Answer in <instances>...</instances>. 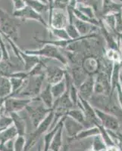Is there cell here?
Here are the masks:
<instances>
[{
    "label": "cell",
    "mask_w": 122,
    "mask_h": 151,
    "mask_svg": "<svg viewBox=\"0 0 122 151\" xmlns=\"http://www.w3.org/2000/svg\"><path fill=\"white\" fill-rule=\"evenodd\" d=\"M17 20L0 8V32L15 42H17L20 38V23Z\"/></svg>",
    "instance_id": "1"
},
{
    "label": "cell",
    "mask_w": 122,
    "mask_h": 151,
    "mask_svg": "<svg viewBox=\"0 0 122 151\" xmlns=\"http://www.w3.org/2000/svg\"><path fill=\"white\" fill-rule=\"evenodd\" d=\"M24 52L32 55H36L40 58H44L47 59H53L56 60L66 67L68 65V61L66 56L64 55L63 52L61 48L55 46V45H49V44H44L43 47L38 49H27L24 50Z\"/></svg>",
    "instance_id": "2"
},
{
    "label": "cell",
    "mask_w": 122,
    "mask_h": 151,
    "mask_svg": "<svg viewBox=\"0 0 122 151\" xmlns=\"http://www.w3.org/2000/svg\"><path fill=\"white\" fill-rule=\"evenodd\" d=\"M46 79L45 75L29 76L25 80L22 89L16 98H36L39 97L43 89V82Z\"/></svg>",
    "instance_id": "3"
},
{
    "label": "cell",
    "mask_w": 122,
    "mask_h": 151,
    "mask_svg": "<svg viewBox=\"0 0 122 151\" xmlns=\"http://www.w3.org/2000/svg\"><path fill=\"white\" fill-rule=\"evenodd\" d=\"M5 40H7L8 42L9 43V45L12 47L13 52H14L15 55L17 56V58L21 60L23 63V65H24V70L25 72L28 73L29 71H30L36 64L39 63V62L41 60L42 58L39 56H36V55H29V54H27L26 52H24V50H21V48H19L17 45H16V42H15L13 40H12L10 38L7 37V36H4Z\"/></svg>",
    "instance_id": "4"
},
{
    "label": "cell",
    "mask_w": 122,
    "mask_h": 151,
    "mask_svg": "<svg viewBox=\"0 0 122 151\" xmlns=\"http://www.w3.org/2000/svg\"><path fill=\"white\" fill-rule=\"evenodd\" d=\"M25 110L28 113V117L30 119V122H32V125L35 129L39 126V125L49 115V113L52 110L47 108L42 102H40L39 105H32L30 104L27 106Z\"/></svg>",
    "instance_id": "5"
},
{
    "label": "cell",
    "mask_w": 122,
    "mask_h": 151,
    "mask_svg": "<svg viewBox=\"0 0 122 151\" xmlns=\"http://www.w3.org/2000/svg\"><path fill=\"white\" fill-rule=\"evenodd\" d=\"M111 74L112 73L108 71L101 70L95 76L94 94H112Z\"/></svg>",
    "instance_id": "6"
},
{
    "label": "cell",
    "mask_w": 122,
    "mask_h": 151,
    "mask_svg": "<svg viewBox=\"0 0 122 151\" xmlns=\"http://www.w3.org/2000/svg\"><path fill=\"white\" fill-rule=\"evenodd\" d=\"M33 101L31 98H21L16 97H9L5 99L4 106L6 114L12 113H19L25 110L27 106Z\"/></svg>",
    "instance_id": "7"
},
{
    "label": "cell",
    "mask_w": 122,
    "mask_h": 151,
    "mask_svg": "<svg viewBox=\"0 0 122 151\" xmlns=\"http://www.w3.org/2000/svg\"><path fill=\"white\" fill-rule=\"evenodd\" d=\"M79 99L80 104L78 105V108L82 109L84 113L89 128L93 127V126L98 127L99 125H102L98 116L96 115L94 106L87 100L84 99L80 96Z\"/></svg>",
    "instance_id": "8"
},
{
    "label": "cell",
    "mask_w": 122,
    "mask_h": 151,
    "mask_svg": "<svg viewBox=\"0 0 122 151\" xmlns=\"http://www.w3.org/2000/svg\"><path fill=\"white\" fill-rule=\"evenodd\" d=\"M95 111L102 125L107 130L121 132V122L117 117L98 108H95Z\"/></svg>",
    "instance_id": "9"
},
{
    "label": "cell",
    "mask_w": 122,
    "mask_h": 151,
    "mask_svg": "<svg viewBox=\"0 0 122 151\" xmlns=\"http://www.w3.org/2000/svg\"><path fill=\"white\" fill-rule=\"evenodd\" d=\"M13 16L18 20H32V21H36L37 22L40 23L42 25L46 28L49 29V24H47L46 21H45L44 18L42 17L41 14L38 13L35 10H33L32 8H30L28 5H26L24 9L19 11H14L13 12Z\"/></svg>",
    "instance_id": "10"
},
{
    "label": "cell",
    "mask_w": 122,
    "mask_h": 151,
    "mask_svg": "<svg viewBox=\"0 0 122 151\" xmlns=\"http://www.w3.org/2000/svg\"><path fill=\"white\" fill-rule=\"evenodd\" d=\"M67 68L55 65H47L45 70V76L47 83L51 86L59 83L65 77Z\"/></svg>",
    "instance_id": "11"
},
{
    "label": "cell",
    "mask_w": 122,
    "mask_h": 151,
    "mask_svg": "<svg viewBox=\"0 0 122 151\" xmlns=\"http://www.w3.org/2000/svg\"><path fill=\"white\" fill-rule=\"evenodd\" d=\"M69 24V16L62 9H52L49 12V27L62 29Z\"/></svg>",
    "instance_id": "12"
},
{
    "label": "cell",
    "mask_w": 122,
    "mask_h": 151,
    "mask_svg": "<svg viewBox=\"0 0 122 151\" xmlns=\"http://www.w3.org/2000/svg\"><path fill=\"white\" fill-rule=\"evenodd\" d=\"M54 119V112L53 110L50 112L49 113V115L46 117L44 120L41 122V123L39 125L37 128L35 129L34 132L30 134V140L28 141V143L27 144V147L32 146L34 143H36V141L39 139V137L40 136L43 135L44 133L47 132L48 130H49L51 125H52V121H53Z\"/></svg>",
    "instance_id": "13"
},
{
    "label": "cell",
    "mask_w": 122,
    "mask_h": 151,
    "mask_svg": "<svg viewBox=\"0 0 122 151\" xmlns=\"http://www.w3.org/2000/svg\"><path fill=\"white\" fill-rule=\"evenodd\" d=\"M74 10V9H73ZM69 16V22H72L77 29L78 30L81 36H87V35L92 34V33H96L97 31L99 30V27L89 24V23L82 21L74 16V12L72 14Z\"/></svg>",
    "instance_id": "14"
},
{
    "label": "cell",
    "mask_w": 122,
    "mask_h": 151,
    "mask_svg": "<svg viewBox=\"0 0 122 151\" xmlns=\"http://www.w3.org/2000/svg\"><path fill=\"white\" fill-rule=\"evenodd\" d=\"M100 58L93 55L86 56L81 61V67L88 76H96L99 70Z\"/></svg>",
    "instance_id": "15"
},
{
    "label": "cell",
    "mask_w": 122,
    "mask_h": 151,
    "mask_svg": "<svg viewBox=\"0 0 122 151\" xmlns=\"http://www.w3.org/2000/svg\"><path fill=\"white\" fill-rule=\"evenodd\" d=\"M68 72L70 74L72 83L77 87H79L89 76L79 64H68L66 67Z\"/></svg>",
    "instance_id": "16"
},
{
    "label": "cell",
    "mask_w": 122,
    "mask_h": 151,
    "mask_svg": "<svg viewBox=\"0 0 122 151\" xmlns=\"http://www.w3.org/2000/svg\"><path fill=\"white\" fill-rule=\"evenodd\" d=\"M85 129V127L82 124L78 122V121L74 120V119L70 118V116H65L64 119V129L66 131L68 134V137L74 138L78 135L80 132Z\"/></svg>",
    "instance_id": "17"
},
{
    "label": "cell",
    "mask_w": 122,
    "mask_h": 151,
    "mask_svg": "<svg viewBox=\"0 0 122 151\" xmlns=\"http://www.w3.org/2000/svg\"><path fill=\"white\" fill-rule=\"evenodd\" d=\"M95 76H89L86 80L78 87L79 96L89 101L94 94Z\"/></svg>",
    "instance_id": "18"
},
{
    "label": "cell",
    "mask_w": 122,
    "mask_h": 151,
    "mask_svg": "<svg viewBox=\"0 0 122 151\" xmlns=\"http://www.w3.org/2000/svg\"><path fill=\"white\" fill-rule=\"evenodd\" d=\"M39 98H40L42 103L46 106L47 108L52 110L55 98H54L53 94L51 91V85L47 83L46 86L42 89L41 92L39 95Z\"/></svg>",
    "instance_id": "19"
},
{
    "label": "cell",
    "mask_w": 122,
    "mask_h": 151,
    "mask_svg": "<svg viewBox=\"0 0 122 151\" xmlns=\"http://www.w3.org/2000/svg\"><path fill=\"white\" fill-rule=\"evenodd\" d=\"M98 134H100V131L99 127L93 126V127L86 128V129L82 130L74 138L68 137V142L72 141H83V140L87 139V138H89V137H93L94 136L98 135Z\"/></svg>",
    "instance_id": "20"
},
{
    "label": "cell",
    "mask_w": 122,
    "mask_h": 151,
    "mask_svg": "<svg viewBox=\"0 0 122 151\" xmlns=\"http://www.w3.org/2000/svg\"><path fill=\"white\" fill-rule=\"evenodd\" d=\"M12 119V123L16 128L18 135H24L26 132L27 124L23 117L19 115L18 113H12L9 114Z\"/></svg>",
    "instance_id": "21"
},
{
    "label": "cell",
    "mask_w": 122,
    "mask_h": 151,
    "mask_svg": "<svg viewBox=\"0 0 122 151\" xmlns=\"http://www.w3.org/2000/svg\"><path fill=\"white\" fill-rule=\"evenodd\" d=\"M66 116H70V118L74 119V120L78 121V122L82 124V125L85 127V129L89 128L87 122H86V116H85V114L84 113V111H83L82 109L81 108L70 109V110H69L68 111Z\"/></svg>",
    "instance_id": "22"
},
{
    "label": "cell",
    "mask_w": 122,
    "mask_h": 151,
    "mask_svg": "<svg viewBox=\"0 0 122 151\" xmlns=\"http://www.w3.org/2000/svg\"><path fill=\"white\" fill-rule=\"evenodd\" d=\"M63 131H64V122L60 127L59 128L57 132L55 133L53 139H52V143L50 144L49 150L51 151H60L61 148L62 147V135H63Z\"/></svg>",
    "instance_id": "23"
},
{
    "label": "cell",
    "mask_w": 122,
    "mask_h": 151,
    "mask_svg": "<svg viewBox=\"0 0 122 151\" xmlns=\"http://www.w3.org/2000/svg\"><path fill=\"white\" fill-rule=\"evenodd\" d=\"M12 88L9 78L0 76V98H7L11 96Z\"/></svg>",
    "instance_id": "24"
},
{
    "label": "cell",
    "mask_w": 122,
    "mask_h": 151,
    "mask_svg": "<svg viewBox=\"0 0 122 151\" xmlns=\"http://www.w3.org/2000/svg\"><path fill=\"white\" fill-rule=\"evenodd\" d=\"M64 119H65V116H63L62 119H61L60 120H59V122L57 123V125H55L53 129H52L51 130L49 131L46 134L44 135V147H43V151L49 150L50 144H51V143H52V139H53L54 136H55V133L57 132L59 128L60 127V125L63 123Z\"/></svg>",
    "instance_id": "25"
},
{
    "label": "cell",
    "mask_w": 122,
    "mask_h": 151,
    "mask_svg": "<svg viewBox=\"0 0 122 151\" xmlns=\"http://www.w3.org/2000/svg\"><path fill=\"white\" fill-rule=\"evenodd\" d=\"M104 56L108 60L112 63H121L122 53L121 50L114 49V48H106L105 49Z\"/></svg>",
    "instance_id": "26"
},
{
    "label": "cell",
    "mask_w": 122,
    "mask_h": 151,
    "mask_svg": "<svg viewBox=\"0 0 122 151\" xmlns=\"http://www.w3.org/2000/svg\"><path fill=\"white\" fill-rule=\"evenodd\" d=\"M26 5L37 12L40 14H43L46 12L49 9V6L44 2L39 1V0H24Z\"/></svg>",
    "instance_id": "27"
},
{
    "label": "cell",
    "mask_w": 122,
    "mask_h": 151,
    "mask_svg": "<svg viewBox=\"0 0 122 151\" xmlns=\"http://www.w3.org/2000/svg\"><path fill=\"white\" fill-rule=\"evenodd\" d=\"M14 70H15V66L10 60L0 61V76L9 77L11 74L16 72Z\"/></svg>",
    "instance_id": "28"
},
{
    "label": "cell",
    "mask_w": 122,
    "mask_h": 151,
    "mask_svg": "<svg viewBox=\"0 0 122 151\" xmlns=\"http://www.w3.org/2000/svg\"><path fill=\"white\" fill-rule=\"evenodd\" d=\"M68 92L70 100H71L72 103L74 104V106H75L76 108H78V105L80 104L79 91H78V88L72 82L69 85Z\"/></svg>",
    "instance_id": "29"
},
{
    "label": "cell",
    "mask_w": 122,
    "mask_h": 151,
    "mask_svg": "<svg viewBox=\"0 0 122 151\" xmlns=\"http://www.w3.org/2000/svg\"><path fill=\"white\" fill-rule=\"evenodd\" d=\"M92 138H93V141L91 143L92 149L96 151H105V150L107 147V145L105 144V141H103L100 134L94 136Z\"/></svg>",
    "instance_id": "30"
},
{
    "label": "cell",
    "mask_w": 122,
    "mask_h": 151,
    "mask_svg": "<svg viewBox=\"0 0 122 151\" xmlns=\"http://www.w3.org/2000/svg\"><path fill=\"white\" fill-rule=\"evenodd\" d=\"M49 31L52 33L53 36H55L57 40H69L68 34L67 31H66L65 28H62V29H58V28H52L49 27Z\"/></svg>",
    "instance_id": "31"
},
{
    "label": "cell",
    "mask_w": 122,
    "mask_h": 151,
    "mask_svg": "<svg viewBox=\"0 0 122 151\" xmlns=\"http://www.w3.org/2000/svg\"><path fill=\"white\" fill-rule=\"evenodd\" d=\"M99 129V131H100V135L102 136V139H103V141H105V144L107 145V147L108 146H112V145H115V142L113 141V140H112V137H111V135L109 134V133H108V130H107L105 128H104L102 125H99V126H98Z\"/></svg>",
    "instance_id": "32"
},
{
    "label": "cell",
    "mask_w": 122,
    "mask_h": 151,
    "mask_svg": "<svg viewBox=\"0 0 122 151\" xmlns=\"http://www.w3.org/2000/svg\"><path fill=\"white\" fill-rule=\"evenodd\" d=\"M108 133L112 137L115 144L119 148L120 151H122V133L121 132H113L108 130Z\"/></svg>",
    "instance_id": "33"
},
{
    "label": "cell",
    "mask_w": 122,
    "mask_h": 151,
    "mask_svg": "<svg viewBox=\"0 0 122 151\" xmlns=\"http://www.w3.org/2000/svg\"><path fill=\"white\" fill-rule=\"evenodd\" d=\"M65 29L70 39H74H74H78L81 36L72 22H69V24L66 27Z\"/></svg>",
    "instance_id": "34"
},
{
    "label": "cell",
    "mask_w": 122,
    "mask_h": 151,
    "mask_svg": "<svg viewBox=\"0 0 122 151\" xmlns=\"http://www.w3.org/2000/svg\"><path fill=\"white\" fill-rule=\"evenodd\" d=\"M78 10L79 11V12H81V13H83L84 14H85V15L88 16L89 17H91V18H96V16H95V13L93 8L89 6V5L81 4V5H78Z\"/></svg>",
    "instance_id": "35"
},
{
    "label": "cell",
    "mask_w": 122,
    "mask_h": 151,
    "mask_svg": "<svg viewBox=\"0 0 122 151\" xmlns=\"http://www.w3.org/2000/svg\"><path fill=\"white\" fill-rule=\"evenodd\" d=\"M26 146V140L24 135H18L15 141V150L22 151Z\"/></svg>",
    "instance_id": "36"
},
{
    "label": "cell",
    "mask_w": 122,
    "mask_h": 151,
    "mask_svg": "<svg viewBox=\"0 0 122 151\" xmlns=\"http://www.w3.org/2000/svg\"><path fill=\"white\" fill-rule=\"evenodd\" d=\"M68 5V0H55L52 4V9H62L64 10ZM51 9V10H52ZM50 10V11H51Z\"/></svg>",
    "instance_id": "37"
},
{
    "label": "cell",
    "mask_w": 122,
    "mask_h": 151,
    "mask_svg": "<svg viewBox=\"0 0 122 151\" xmlns=\"http://www.w3.org/2000/svg\"><path fill=\"white\" fill-rule=\"evenodd\" d=\"M13 3L14 11H19L26 6V2L24 0H12Z\"/></svg>",
    "instance_id": "38"
},
{
    "label": "cell",
    "mask_w": 122,
    "mask_h": 151,
    "mask_svg": "<svg viewBox=\"0 0 122 151\" xmlns=\"http://www.w3.org/2000/svg\"><path fill=\"white\" fill-rule=\"evenodd\" d=\"M115 93H116V97H117L118 102L121 107L122 108V89H121V88L120 84L118 85L117 87H116Z\"/></svg>",
    "instance_id": "39"
},
{
    "label": "cell",
    "mask_w": 122,
    "mask_h": 151,
    "mask_svg": "<svg viewBox=\"0 0 122 151\" xmlns=\"http://www.w3.org/2000/svg\"><path fill=\"white\" fill-rule=\"evenodd\" d=\"M105 151H120V150L116 145H112V146L107 147Z\"/></svg>",
    "instance_id": "40"
},
{
    "label": "cell",
    "mask_w": 122,
    "mask_h": 151,
    "mask_svg": "<svg viewBox=\"0 0 122 151\" xmlns=\"http://www.w3.org/2000/svg\"><path fill=\"white\" fill-rule=\"evenodd\" d=\"M119 84H120L121 88L122 89V65L120 70V74H119Z\"/></svg>",
    "instance_id": "41"
},
{
    "label": "cell",
    "mask_w": 122,
    "mask_h": 151,
    "mask_svg": "<svg viewBox=\"0 0 122 151\" xmlns=\"http://www.w3.org/2000/svg\"><path fill=\"white\" fill-rule=\"evenodd\" d=\"M6 98H0V110L2 108V106H4V103H5V101Z\"/></svg>",
    "instance_id": "42"
},
{
    "label": "cell",
    "mask_w": 122,
    "mask_h": 151,
    "mask_svg": "<svg viewBox=\"0 0 122 151\" xmlns=\"http://www.w3.org/2000/svg\"><path fill=\"white\" fill-rule=\"evenodd\" d=\"M3 60V53H2V51L0 48V61H2Z\"/></svg>",
    "instance_id": "43"
},
{
    "label": "cell",
    "mask_w": 122,
    "mask_h": 151,
    "mask_svg": "<svg viewBox=\"0 0 122 151\" xmlns=\"http://www.w3.org/2000/svg\"><path fill=\"white\" fill-rule=\"evenodd\" d=\"M39 1H41V2H44V3H46V4H47V0H39Z\"/></svg>",
    "instance_id": "44"
},
{
    "label": "cell",
    "mask_w": 122,
    "mask_h": 151,
    "mask_svg": "<svg viewBox=\"0 0 122 151\" xmlns=\"http://www.w3.org/2000/svg\"><path fill=\"white\" fill-rule=\"evenodd\" d=\"M86 151H96V150H93V149H92V148H89V149L86 150Z\"/></svg>",
    "instance_id": "45"
},
{
    "label": "cell",
    "mask_w": 122,
    "mask_h": 151,
    "mask_svg": "<svg viewBox=\"0 0 122 151\" xmlns=\"http://www.w3.org/2000/svg\"><path fill=\"white\" fill-rule=\"evenodd\" d=\"M121 14H122V7H121Z\"/></svg>",
    "instance_id": "46"
},
{
    "label": "cell",
    "mask_w": 122,
    "mask_h": 151,
    "mask_svg": "<svg viewBox=\"0 0 122 151\" xmlns=\"http://www.w3.org/2000/svg\"><path fill=\"white\" fill-rule=\"evenodd\" d=\"M122 124V123H121ZM121 133H122V129H121Z\"/></svg>",
    "instance_id": "47"
}]
</instances>
